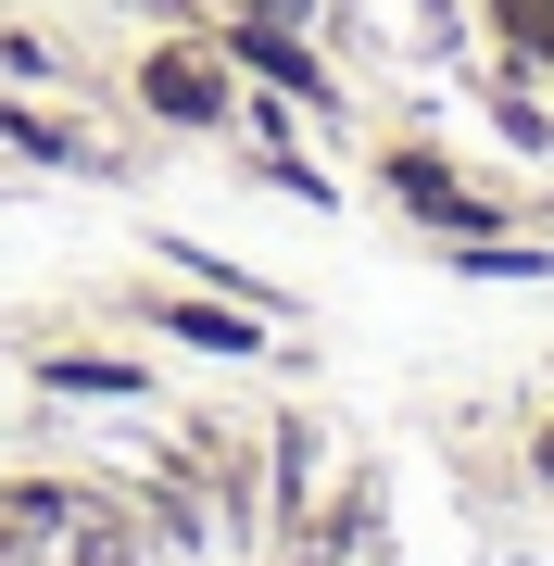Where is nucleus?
Masks as SVG:
<instances>
[{
	"instance_id": "f257e3e1",
	"label": "nucleus",
	"mask_w": 554,
	"mask_h": 566,
	"mask_svg": "<svg viewBox=\"0 0 554 566\" xmlns=\"http://www.w3.org/2000/svg\"><path fill=\"white\" fill-rule=\"evenodd\" d=\"M151 102H177V114H202V102H215V76H202V63H151Z\"/></svg>"
}]
</instances>
